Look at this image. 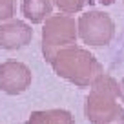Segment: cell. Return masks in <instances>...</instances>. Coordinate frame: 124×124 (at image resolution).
<instances>
[{"mask_svg":"<svg viewBox=\"0 0 124 124\" xmlns=\"http://www.w3.org/2000/svg\"><path fill=\"white\" fill-rule=\"evenodd\" d=\"M77 39L75 20L70 15H51L44 22L42 29V53L47 62L55 57L58 49L73 46Z\"/></svg>","mask_w":124,"mask_h":124,"instance_id":"7a4b0ae2","label":"cell"},{"mask_svg":"<svg viewBox=\"0 0 124 124\" xmlns=\"http://www.w3.org/2000/svg\"><path fill=\"white\" fill-rule=\"evenodd\" d=\"M20 11H22L26 20H29L33 24H40L47 16H51L53 0H22Z\"/></svg>","mask_w":124,"mask_h":124,"instance_id":"8992f818","label":"cell"},{"mask_svg":"<svg viewBox=\"0 0 124 124\" xmlns=\"http://www.w3.org/2000/svg\"><path fill=\"white\" fill-rule=\"evenodd\" d=\"M49 64L57 71V75L75 82L77 86L91 84L102 73V68L95 60V57L77 46H68L58 49Z\"/></svg>","mask_w":124,"mask_h":124,"instance_id":"6da1fadb","label":"cell"},{"mask_svg":"<svg viewBox=\"0 0 124 124\" xmlns=\"http://www.w3.org/2000/svg\"><path fill=\"white\" fill-rule=\"evenodd\" d=\"M33 39V29L24 20L11 18L0 24V47L8 51H16L26 47Z\"/></svg>","mask_w":124,"mask_h":124,"instance_id":"5b68a950","label":"cell"},{"mask_svg":"<svg viewBox=\"0 0 124 124\" xmlns=\"http://www.w3.org/2000/svg\"><path fill=\"white\" fill-rule=\"evenodd\" d=\"M16 13V0H0V22L11 20Z\"/></svg>","mask_w":124,"mask_h":124,"instance_id":"9c48e42d","label":"cell"},{"mask_svg":"<svg viewBox=\"0 0 124 124\" xmlns=\"http://www.w3.org/2000/svg\"><path fill=\"white\" fill-rule=\"evenodd\" d=\"M113 20L102 11H89L78 18V35L89 46H106L113 39Z\"/></svg>","mask_w":124,"mask_h":124,"instance_id":"3957f363","label":"cell"},{"mask_svg":"<svg viewBox=\"0 0 124 124\" xmlns=\"http://www.w3.org/2000/svg\"><path fill=\"white\" fill-rule=\"evenodd\" d=\"M88 0H55V4L57 8L60 9L62 13H66V15H71V13H77L84 8V4Z\"/></svg>","mask_w":124,"mask_h":124,"instance_id":"ba28073f","label":"cell"},{"mask_svg":"<svg viewBox=\"0 0 124 124\" xmlns=\"http://www.w3.org/2000/svg\"><path fill=\"white\" fill-rule=\"evenodd\" d=\"M27 124H73V117L66 109H44L31 113Z\"/></svg>","mask_w":124,"mask_h":124,"instance_id":"52a82bcc","label":"cell"},{"mask_svg":"<svg viewBox=\"0 0 124 124\" xmlns=\"http://www.w3.org/2000/svg\"><path fill=\"white\" fill-rule=\"evenodd\" d=\"M99 2H102V4H113V0H99Z\"/></svg>","mask_w":124,"mask_h":124,"instance_id":"30bf717a","label":"cell"},{"mask_svg":"<svg viewBox=\"0 0 124 124\" xmlns=\"http://www.w3.org/2000/svg\"><path fill=\"white\" fill-rule=\"evenodd\" d=\"M31 86V70L18 60H6L0 64V91L20 95Z\"/></svg>","mask_w":124,"mask_h":124,"instance_id":"277c9868","label":"cell"}]
</instances>
